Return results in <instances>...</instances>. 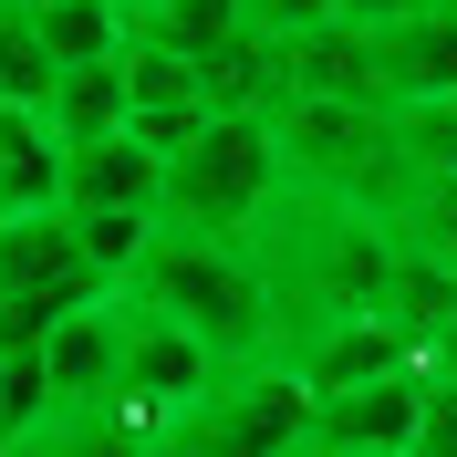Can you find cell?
Returning <instances> with one entry per match:
<instances>
[{
  "label": "cell",
  "instance_id": "cell-1",
  "mask_svg": "<svg viewBox=\"0 0 457 457\" xmlns=\"http://www.w3.org/2000/svg\"><path fill=\"white\" fill-rule=\"evenodd\" d=\"M125 302L156 312V322H177V333H198L228 374L239 364H281V302H270V281H260L250 250L156 228L145 260H136V281H125Z\"/></svg>",
  "mask_w": 457,
  "mask_h": 457
},
{
  "label": "cell",
  "instance_id": "cell-2",
  "mask_svg": "<svg viewBox=\"0 0 457 457\" xmlns=\"http://www.w3.org/2000/svg\"><path fill=\"white\" fill-rule=\"evenodd\" d=\"M281 198H291V167H281L270 114H219V125L167 167V208H156V228H177V239H219V250H250L260 219H270Z\"/></svg>",
  "mask_w": 457,
  "mask_h": 457
},
{
  "label": "cell",
  "instance_id": "cell-3",
  "mask_svg": "<svg viewBox=\"0 0 457 457\" xmlns=\"http://www.w3.org/2000/svg\"><path fill=\"white\" fill-rule=\"evenodd\" d=\"M167 457H312V395L291 364H239L156 436Z\"/></svg>",
  "mask_w": 457,
  "mask_h": 457
},
{
  "label": "cell",
  "instance_id": "cell-4",
  "mask_svg": "<svg viewBox=\"0 0 457 457\" xmlns=\"http://www.w3.org/2000/svg\"><path fill=\"white\" fill-rule=\"evenodd\" d=\"M114 302H125V291H114ZM219 353H208L198 333H177V322H156V312H136V302H125V416H136V427H156L167 436L177 416H187V405L198 395H219Z\"/></svg>",
  "mask_w": 457,
  "mask_h": 457
},
{
  "label": "cell",
  "instance_id": "cell-5",
  "mask_svg": "<svg viewBox=\"0 0 457 457\" xmlns=\"http://www.w3.org/2000/svg\"><path fill=\"white\" fill-rule=\"evenodd\" d=\"M427 385L436 374H385L364 395L312 405V457H416V427H427Z\"/></svg>",
  "mask_w": 457,
  "mask_h": 457
},
{
  "label": "cell",
  "instance_id": "cell-6",
  "mask_svg": "<svg viewBox=\"0 0 457 457\" xmlns=\"http://www.w3.org/2000/svg\"><path fill=\"white\" fill-rule=\"evenodd\" d=\"M0 291L62 302V312L114 302V281L84 260V239H73V219H62V208H42V219H11V228H0Z\"/></svg>",
  "mask_w": 457,
  "mask_h": 457
},
{
  "label": "cell",
  "instance_id": "cell-7",
  "mask_svg": "<svg viewBox=\"0 0 457 457\" xmlns=\"http://www.w3.org/2000/svg\"><path fill=\"white\" fill-rule=\"evenodd\" d=\"M42 374H53V405L62 416H94V405L125 395V302H94L73 312L53 343H42Z\"/></svg>",
  "mask_w": 457,
  "mask_h": 457
},
{
  "label": "cell",
  "instance_id": "cell-8",
  "mask_svg": "<svg viewBox=\"0 0 457 457\" xmlns=\"http://www.w3.org/2000/svg\"><path fill=\"white\" fill-rule=\"evenodd\" d=\"M374 84H385V114L405 104H447L457 94V0L416 11V21L374 31Z\"/></svg>",
  "mask_w": 457,
  "mask_h": 457
},
{
  "label": "cell",
  "instance_id": "cell-9",
  "mask_svg": "<svg viewBox=\"0 0 457 457\" xmlns=\"http://www.w3.org/2000/svg\"><path fill=\"white\" fill-rule=\"evenodd\" d=\"M156 208H167V167L136 156L125 136L62 156V219H156Z\"/></svg>",
  "mask_w": 457,
  "mask_h": 457
},
{
  "label": "cell",
  "instance_id": "cell-10",
  "mask_svg": "<svg viewBox=\"0 0 457 457\" xmlns=\"http://www.w3.org/2000/svg\"><path fill=\"white\" fill-rule=\"evenodd\" d=\"M270 62H281V104H385V84H374V42L343 31V21L281 42Z\"/></svg>",
  "mask_w": 457,
  "mask_h": 457
},
{
  "label": "cell",
  "instance_id": "cell-11",
  "mask_svg": "<svg viewBox=\"0 0 457 457\" xmlns=\"http://www.w3.org/2000/svg\"><path fill=\"white\" fill-rule=\"evenodd\" d=\"M62 208V145L42 114H0V228Z\"/></svg>",
  "mask_w": 457,
  "mask_h": 457
},
{
  "label": "cell",
  "instance_id": "cell-12",
  "mask_svg": "<svg viewBox=\"0 0 457 457\" xmlns=\"http://www.w3.org/2000/svg\"><path fill=\"white\" fill-rule=\"evenodd\" d=\"M42 125H53V145H62V156H73V145H104V136H125V73H114V62L53 73V104H42Z\"/></svg>",
  "mask_w": 457,
  "mask_h": 457
},
{
  "label": "cell",
  "instance_id": "cell-13",
  "mask_svg": "<svg viewBox=\"0 0 457 457\" xmlns=\"http://www.w3.org/2000/svg\"><path fill=\"white\" fill-rule=\"evenodd\" d=\"M31 31H42L53 73H84V62L125 53V0H31Z\"/></svg>",
  "mask_w": 457,
  "mask_h": 457
},
{
  "label": "cell",
  "instance_id": "cell-14",
  "mask_svg": "<svg viewBox=\"0 0 457 457\" xmlns=\"http://www.w3.org/2000/svg\"><path fill=\"white\" fill-rule=\"evenodd\" d=\"M125 31L156 42V53H177V62H208V53L239 42V0H167V11H136Z\"/></svg>",
  "mask_w": 457,
  "mask_h": 457
},
{
  "label": "cell",
  "instance_id": "cell-15",
  "mask_svg": "<svg viewBox=\"0 0 457 457\" xmlns=\"http://www.w3.org/2000/svg\"><path fill=\"white\" fill-rule=\"evenodd\" d=\"M53 104V53L31 31V0H0V114H42Z\"/></svg>",
  "mask_w": 457,
  "mask_h": 457
},
{
  "label": "cell",
  "instance_id": "cell-16",
  "mask_svg": "<svg viewBox=\"0 0 457 457\" xmlns=\"http://www.w3.org/2000/svg\"><path fill=\"white\" fill-rule=\"evenodd\" d=\"M395 156L427 167V177H457V94H447V104H405L395 114Z\"/></svg>",
  "mask_w": 457,
  "mask_h": 457
},
{
  "label": "cell",
  "instance_id": "cell-17",
  "mask_svg": "<svg viewBox=\"0 0 457 457\" xmlns=\"http://www.w3.org/2000/svg\"><path fill=\"white\" fill-rule=\"evenodd\" d=\"M333 21V0H239V31H250V42H270V53H281V42H302V31H322Z\"/></svg>",
  "mask_w": 457,
  "mask_h": 457
},
{
  "label": "cell",
  "instance_id": "cell-18",
  "mask_svg": "<svg viewBox=\"0 0 457 457\" xmlns=\"http://www.w3.org/2000/svg\"><path fill=\"white\" fill-rule=\"evenodd\" d=\"M416 11H436V0H333V21L364 31V42H374V31H395V21H416Z\"/></svg>",
  "mask_w": 457,
  "mask_h": 457
},
{
  "label": "cell",
  "instance_id": "cell-19",
  "mask_svg": "<svg viewBox=\"0 0 457 457\" xmlns=\"http://www.w3.org/2000/svg\"><path fill=\"white\" fill-rule=\"evenodd\" d=\"M416 457H457V385H427V427H416Z\"/></svg>",
  "mask_w": 457,
  "mask_h": 457
},
{
  "label": "cell",
  "instance_id": "cell-20",
  "mask_svg": "<svg viewBox=\"0 0 457 457\" xmlns=\"http://www.w3.org/2000/svg\"><path fill=\"white\" fill-rule=\"evenodd\" d=\"M0 457H21V405H11V364H0Z\"/></svg>",
  "mask_w": 457,
  "mask_h": 457
},
{
  "label": "cell",
  "instance_id": "cell-21",
  "mask_svg": "<svg viewBox=\"0 0 457 457\" xmlns=\"http://www.w3.org/2000/svg\"><path fill=\"white\" fill-rule=\"evenodd\" d=\"M136 11H167V0H125V21H136Z\"/></svg>",
  "mask_w": 457,
  "mask_h": 457
},
{
  "label": "cell",
  "instance_id": "cell-22",
  "mask_svg": "<svg viewBox=\"0 0 457 457\" xmlns=\"http://www.w3.org/2000/svg\"><path fill=\"white\" fill-rule=\"evenodd\" d=\"M0 302H11V291H0Z\"/></svg>",
  "mask_w": 457,
  "mask_h": 457
}]
</instances>
